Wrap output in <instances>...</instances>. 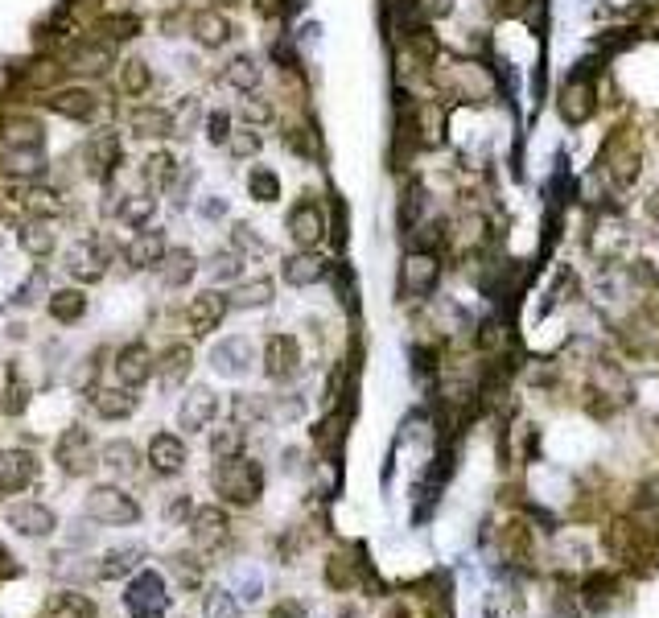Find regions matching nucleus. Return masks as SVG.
<instances>
[{
    "instance_id": "1",
    "label": "nucleus",
    "mask_w": 659,
    "mask_h": 618,
    "mask_svg": "<svg viewBox=\"0 0 659 618\" xmlns=\"http://www.w3.org/2000/svg\"><path fill=\"white\" fill-rule=\"evenodd\" d=\"M211 487H215V495H219L223 503H231V507H252V503H260V495H264V470H260V462H252V458H244V454H235V458H223V462L215 466Z\"/></svg>"
},
{
    "instance_id": "2",
    "label": "nucleus",
    "mask_w": 659,
    "mask_h": 618,
    "mask_svg": "<svg viewBox=\"0 0 659 618\" xmlns=\"http://www.w3.org/2000/svg\"><path fill=\"white\" fill-rule=\"evenodd\" d=\"M83 507H87V520L108 524V528H124V524L141 520V503H136L128 491H120V487H91Z\"/></svg>"
},
{
    "instance_id": "3",
    "label": "nucleus",
    "mask_w": 659,
    "mask_h": 618,
    "mask_svg": "<svg viewBox=\"0 0 659 618\" xmlns=\"http://www.w3.org/2000/svg\"><path fill=\"white\" fill-rule=\"evenodd\" d=\"M124 606L132 618H157L169 610V590H165V577L153 573V569H141L132 581H128V590H124Z\"/></svg>"
},
{
    "instance_id": "4",
    "label": "nucleus",
    "mask_w": 659,
    "mask_h": 618,
    "mask_svg": "<svg viewBox=\"0 0 659 618\" xmlns=\"http://www.w3.org/2000/svg\"><path fill=\"white\" fill-rule=\"evenodd\" d=\"M602 174L618 186V190H627V186H635V178H639V165H643V157H639V145L635 141H627L622 132H614L610 141H606V149H602Z\"/></svg>"
},
{
    "instance_id": "5",
    "label": "nucleus",
    "mask_w": 659,
    "mask_h": 618,
    "mask_svg": "<svg viewBox=\"0 0 659 618\" xmlns=\"http://www.w3.org/2000/svg\"><path fill=\"white\" fill-rule=\"evenodd\" d=\"M54 462H58L62 474H71V478L91 474L95 470V441H91V433L79 429V425H71V429L58 437V445H54Z\"/></svg>"
},
{
    "instance_id": "6",
    "label": "nucleus",
    "mask_w": 659,
    "mask_h": 618,
    "mask_svg": "<svg viewBox=\"0 0 659 618\" xmlns=\"http://www.w3.org/2000/svg\"><path fill=\"white\" fill-rule=\"evenodd\" d=\"M108 264H112V244H108V239H103V235L83 239V244H75V248H71V256H66V272H71L75 281H87V285L103 281V272H108Z\"/></svg>"
},
{
    "instance_id": "7",
    "label": "nucleus",
    "mask_w": 659,
    "mask_h": 618,
    "mask_svg": "<svg viewBox=\"0 0 659 618\" xmlns=\"http://www.w3.org/2000/svg\"><path fill=\"white\" fill-rule=\"evenodd\" d=\"M437 277H441L437 252L416 248V252H408L404 264H400V293H404V297H429V293L437 289Z\"/></svg>"
},
{
    "instance_id": "8",
    "label": "nucleus",
    "mask_w": 659,
    "mask_h": 618,
    "mask_svg": "<svg viewBox=\"0 0 659 618\" xmlns=\"http://www.w3.org/2000/svg\"><path fill=\"white\" fill-rule=\"evenodd\" d=\"M289 235L301 252H314L326 239V211H322L318 198H301L289 211Z\"/></svg>"
},
{
    "instance_id": "9",
    "label": "nucleus",
    "mask_w": 659,
    "mask_h": 618,
    "mask_svg": "<svg viewBox=\"0 0 659 618\" xmlns=\"http://www.w3.org/2000/svg\"><path fill=\"white\" fill-rule=\"evenodd\" d=\"M445 83H449V91L470 99V103H482V99L495 95V79H491V71L482 62H454V66H449V75H445Z\"/></svg>"
},
{
    "instance_id": "10",
    "label": "nucleus",
    "mask_w": 659,
    "mask_h": 618,
    "mask_svg": "<svg viewBox=\"0 0 659 618\" xmlns=\"http://www.w3.org/2000/svg\"><path fill=\"white\" fill-rule=\"evenodd\" d=\"M33 478H38V454L33 450H0V499L33 487Z\"/></svg>"
},
{
    "instance_id": "11",
    "label": "nucleus",
    "mask_w": 659,
    "mask_h": 618,
    "mask_svg": "<svg viewBox=\"0 0 659 618\" xmlns=\"http://www.w3.org/2000/svg\"><path fill=\"white\" fill-rule=\"evenodd\" d=\"M301 367V347L293 334H272L264 342V375L268 380H289Z\"/></svg>"
},
{
    "instance_id": "12",
    "label": "nucleus",
    "mask_w": 659,
    "mask_h": 618,
    "mask_svg": "<svg viewBox=\"0 0 659 618\" xmlns=\"http://www.w3.org/2000/svg\"><path fill=\"white\" fill-rule=\"evenodd\" d=\"M227 297L223 293H215V289H206V293H198L190 305H186V326L198 334V338H206L211 330H219V322L227 318Z\"/></svg>"
},
{
    "instance_id": "13",
    "label": "nucleus",
    "mask_w": 659,
    "mask_h": 618,
    "mask_svg": "<svg viewBox=\"0 0 659 618\" xmlns=\"http://www.w3.org/2000/svg\"><path fill=\"white\" fill-rule=\"evenodd\" d=\"M231 540V515L215 503V507H198L194 511V544L202 553H215L219 544Z\"/></svg>"
},
{
    "instance_id": "14",
    "label": "nucleus",
    "mask_w": 659,
    "mask_h": 618,
    "mask_svg": "<svg viewBox=\"0 0 659 618\" xmlns=\"http://www.w3.org/2000/svg\"><path fill=\"white\" fill-rule=\"evenodd\" d=\"M219 417V396L211 388H190L182 408H178V421L186 433H202V429H211V421Z\"/></svg>"
},
{
    "instance_id": "15",
    "label": "nucleus",
    "mask_w": 659,
    "mask_h": 618,
    "mask_svg": "<svg viewBox=\"0 0 659 618\" xmlns=\"http://www.w3.org/2000/svg\"><path fill=\"white\" fill-rule=\"evenodd\" d=\"M557 108H561V116H565L569 124H585L589 116H594V83H589L585 71H577V75L565 83V91H561V99H557Z\"/></svg>"
},
{
    "instance_id": "16",
    "label": "nucleus",
    "mask_w": 659,
    "mask_h": 618,
    "mask_svg": "<svg viewBox=\"0 0 659 618\" xmlns=\"http://www.w3.org/2000/svg\"><path fill=\"white\" fill-rule=\"evenodd\" d=\"M112 367H116V380L124 388H141V384L153 380V355H149L145 342H128V347L116 355Z\"/></svg>"
},
{
    "instance_id": "17",
    "label": "nucleus",
    "mask_w": 659,
    "mask_h": 618,
    "mask_svg": "<svg viewBox=\"0 0 659 618\" xmlns=\"http://www.w3.org/2000/svg\"><path fill=\"white\" fill-rule=\"evenodd\" d=\"M149 466L153 474L161 478H173V474H182L186 470V441L178 433H157L149 441Z\"/></svg>"
},
{
    "instance_id": "18",
    "label": "nucleus",
    "mask_w": 659,
    "mask_h": 618,
    "mask_svg": "<svg viewBox=\"0 0 659 618\" xmlns=\"http://www.w3.org/2000/svg\"><path fill=\"white\" fill-rule=\"evenodd\" d=\"M83 157H87L91 178H112V169L124 157V145H120L116 132H95L91 141H87V149H83Z\"/></svg>"
},
{
    "instance_id": "19",
    "label": "nucleus",
    "mask_w": 659,
    "mask_h": 618,
    "mask_svg": "<svg viewBox=\"0 0 659 618\" xmlns=\"http://www.w3.org/2000/svg\"><path fill=\"white\" fill-rule=\"evenodd\" d=\"M46 108L58 112V116H66V120H95L99 99L87 87H58V91H50Z\"/></svg>"
},
{
    "instance_id": "20",
    "label": "nucleus",
    "mask_w": 659,
    "mask_h": 618,
    "mask_svg": "<svg viewBox=\"0 0 659 618\" xmlns=\"http://www.w3.org/2000/svg\"><path fill=\"white\" fill-rule=\"evenodd\" d=\"M9 524H13L21 536H50V532L58 528V515H54L46 503L25 499V503H13V507H9Z\"/></svg>"
},
{
    "instance_id": "21",
    "label": "nucleus",
    "mask_w": 659,
    "mask_h": 618,
    "mask_svg": "<svg viewBox=\"0 0 659 618\" xmlns=\"http://www.w3.org/2000/svg\"><path fill=\"white\" fill-rule=\"evenodd\" d=\"M165 252H169L165 231H157V227H141L132 244L124 248V260H128V268H157V260H161Z\"/></svg>"
},
{
    "instance_id": "22",
    "label": "nucleus",
    "mask_w": 659,
    "mask_h": 618,
    "mask_svg": "<svg viewBox=\"0 0 659 618\" xmlns=\"http://www.w3.org/2000/svg\"><path fill=\"white\" fill-rule=\"evenodd\" d=\"M190 33H194V42L198 46H206V50H219V46H227L231 42V21L219 13V9H202V13H194L190 17Z\"/></svg>"
},
{
    "instance_id": "23",
    "label": "nucleus",
    "mask_w": 659,
    "mask_h": 618,
    "mask_svg": "<svg viewBox=\"0 0 659 618\" xmlns=\"http://www.w3.org/2000/svg\"><path fill=\"white\" fill-rule=\"evenodd\" d=\"M198 272V260L190 248H169L161 260H157V277L165 289H186V281Z\"/></svg>"
},
{
    "instance_id": "24",
    "label": "nucleus",
    "mask_w": 659,
    "mask_h": 618,
    "mask_svg": "<svg viewBox=\"0 0 659 618\" xmlns=\"http://www.w3.org/2000/svg\"><path fill=\"white\" fill-rule=\"evenodd\" d=\"M116 62V46L103 38H87L83 46L71 50V71H87V75H103Z\"/></svg>"
},
{
    "instance_id": "25",
    "label": "nucleus",
    "mask_w": 659,
    "mask_h": 618,
    "mask_svg": "<svg viewBox=\"0 0 659 618\" xmlns=\"http://www.w3.org/2000/svg\"><path fill=\"white\" fill-rule=\"evenodd\" d=\"M91 408H95V417L103 421H124L136 412V396L132 388H95L91 392Z\"/></svg>"
},
{
    "instance_id": "26",
    "label": "nucleus",
    "mask_w": 659,
    "mask_h": 618,
    "mask_svg": "<svg viewBox=\"0 0 659 618\" xmlns=\"http://www.w3.org/2000/svg\"><path fill=\"white\" fill-rule=\"evenodd\" d=\"M141 561H145V548H141V544L108 548V553H103V561H99V577H103V581H120V577H128L132 569H141Z\"/></svg>"
},
{
    "instance_id": "27",
    "label": "nucleus",
    "mask_w": 659,
    "mask_h": 618,
    "mask_svg": "<svg viewBox=\"0 0 659 618\" xmlns=\"http://www.w3.org/2000/svg\"><path fill=\"white\" fill-rule=\"evenodd\" d=\"M211 359H215V371L223 375H244L252 363V338H223Z\"/></svg>"
},
{
    "instance_id": "28",
    "label": "nucleus",
    "mask_w": 659,
    "mask_h": 618,
    "mask_svg": "<svg viewBox=\"0 0 659 618\" xmlns=\"http://www.w3.org/2000/svg\"><path fill=\"white\" fill-rule=\"evenodd\" d=\"M281 272H285V281H289V285L305 289V285H318V281L326 277V260H322L318 252H297V256L285 260Z\"/></svg>"
},
{
    "instance_id": "29",
    "label": "nucleus",
    "mask_w": 659,
    "mask_h": 618,
    "mask_svg": "<svg viewBox=\"0 0 659 618\" xmlns=\"http://www.w3.org/2000/svg\"><path fill=\"white\" fill-rule=\"evenodd\" d=\"M21 211L29 219H54V215H62V194L54 186H25L21 190Z\"/></svg>"
},
{
    "instance_id": "30",
    "label": "nucleus",
    "mask_w": 659,
    "mask_h": 618,
    "mask_svg": "<svg viewBox=\"0 0 659 618\" xmlns=\"http://www.w3.org/2000/svg\"><path fill=\"white\" fill-rule=\"evenodd\" d=\"M190 363H194V355H190L186 342H173V347L161 351V359H153V371L161 375L165 384H182L190 375Z\"/></svg>"
},
{
    "instance_id": "31",
    "label": "nucleus",
    "mask_w": 659,
    "mask_h": 618,
    "mask_svg": "<svg viewBox=\"0 0 659 618\" xmlns=\"http://www.w3.org/2000/svg\"><path fill=\"white\" fill-rule=\"evenodd\" d=\"M0 169L9 178H38L46 169L42 149H0Z\"/></svg>"
},
{
    "instance_id": "32",
    "label": "nucleus",
    "mask_w": 659,
    "mask_h": 618,
    "mask_svg": "<svg viewBox=\"0 0 659 618\" xmlns=\"http://www.w3.org/2000/svg\"><path fill=\"white\" fill-rule=\"evenodd\" d=\"M99 462L108 466L112 474H120V478H132L136 470H141V454H136L132 441H108L99 450Z\"/></svg>"
},
{
    "instance_id": "33",
    "label": "nucleus",
    "mask_w": 659,
    "mask_h": 618,
    "mask_svg": "<svg viewBox=\"0 0 659 618\" xmlns=\"http://www.w3.org/2000/svg\"><path fill=\"white\" fill-rule=\"evenodd\" d=\"M223 83L235 87V91H256L260 87V62L252 54H235L227 66H223Z\"/></svg>"
},
{
    "instance_id": "34",
    "label": "nucleus",
    "mask_w": 659,
    "mask_h": 618,
    "mask_svg": "<svg viewBox=\"0 0 659 618\" xmlns=\"http://www.w3.org/2000/svg\"><path fill=\"white\" fill-rule=\"evenodd\" d=\"M83 314H87V293H79V289H58V293H50V318H54V322L75 326Z\"/></svg>"
},
{
    "instance_id": "35",
    "label": "nucleus",
    "mask_w": 659,
    "mask_h": 618,
    "mask_svg": "<svg viewBox=\"0 0 659 618\" xmlns=\"http://www.w3.org/2000/svg\"><path fill=\"white\" fill-rule=\"evenodd\" d=\"M272 293H276V285H272L268 277H256V281L235 285L231 297H227V305H231V309H264V305L272 301Z\"/></svg>"
},
{
    "instance_id": "36",
    "label": "nucleus",
    "mask_w": 659,
    "mask_h": 618,
    "mask_svg": "<svg viewBox=\"0 0 659 618\" xmlns=\"http://www.w3.org/2000/svg\"><path fill=\"white\" fill-rule=\"evenodd\" d=\"M95 614H99L95 602L75 594V590H62V594H54L46 602V618H95Z\"/></svg>"
},
{
    "instance_id": "37",
    "label": "nucleus",
    "mask_w": 659,
    "mask_h": 618,
    "mask_svg": "<svg viewBox=\"0 0 659 618\" xmlns=\"http://www.w3.org/2000/svg\"><path fill=\"white\" fill-rule=\"evenodd\" d=\"M153 211H157V198H153V194H128V198L120 202L116 219H120L124 227H132V231H141V227L153 223Z\"/></svg>"
},
{
    "instance_id": "38",
    "label": "nucleus",
    "mask_w": 659,
    "mask_h": 618,
    "mask_svg": "<svg viewBox=\"0 0 659 618\" xmlns=\"http://www.w3.org/2000/svg\"><path fill=\"white\" fill-rule=\"evenodd\" d=\"M141 178L153 186V190H165L178 182V157L173 153H149L145 165H141Z\"/></svg>"
},
{
    "instance_id": "39",
    "label": "nucleus",
    "mask_w": 659,
    "mask_h": 618,
    "mask_svg": "<svg viewBox=\"0 0 659 618\" xmlns=\"http://www.w3.org/2000/svg\"><path fill=\"white\" fill-rule=\"evenodd\" d=\"M0 149H42V124L38 120H13L0 132Z\"/></svg>"
},
{
    "instance_id": "40",
    "label": "nucleus",
    "mask_w": 659,
    "mask_h": 618,
    "mask_svg": "<svg viewBox=\"0 0 659 618\" xmlns=\"http://www.w3.org/2000/svg\"><path fill=\"white\" fill-rule=\"evenodd\" d=\"M132 128H136V136H173L178 132V124H173V116L165 108H136Z\"/></svg>"
},
{
    "instance_id": "41",
    "label": "nucleus",
    "mask_w": 659,
    "mask_h": 618,
    "mask_svg": "<svg viewBox=\"0 0 659 618\" xmlns=\"http://www.w3.org/2000/svg\"><path fill=\"white\" fill-rule=\"evenodd\" d=\"M17 239H21V248H25L29 256H50V252H54V231L46 227V219H29V223L17 231Z\"/></svg>"
},
{
    "instance_id": "42",
    "label": "nucleus",
    "mask_w": 659,
    "mask_h": 618,
    "mask_svg": "<svg viewBox=\"0 0 659 618\" xmlns=\"http://www.w3.org/2000/svg\"><path fill=\"white\" fill-rule=\"evenodd\" d=\"M231 412H235V425H244V421H252V425H264V421L272 417V404H268L264 396L239 392V396L231 400Z\"/></svg>"
},
{
    "instance_id": "43",
    "label": "nucleus",
    "mask_w": 659,
    "mask_h": 618,
    "mask_svg": "<svg viewBox=\"0 0 659 618\" xmlns=\"http://www.w3.org/2000/svg\"><path fill=\"white\" fill-rule=\"evenodd\" d=\"M149 87H153V75H149V66L141 58H132V62L120 66V91L124 95H145Z\"/></svg>"
},
{
    "instance_id": "44",
    "label": "nucleus",
    "mask_w": 659,
    "mask_h": 618,
    "mask_svg": "<svg viewBox=\"0 0 659 618\" xmlns=\"http://www.w3.org/2000/svg\"><path fill=\"white\" fill-rule=\"evenodd\" d=\"M211 454L223 462V458H235V454H244V425H227L211 437Z\"/></svg>"
},
{
    "instance_id": "45",
    "label": "nucleus",
    "mask_w": 659,
    "mask_h": 618,
    "mask_svg": "<svg viewBox=\"0 0 659 618\" xmlns=\"http://www.w3.org/2000/svg\"><path fill=\"white\" fill-rule=\"evenodd\" d=\"M248 190H252V198H260V202H276V198H281V178H276L272 169L256 165L252 174H248Z\"/></svg>"
},
{
    "instance_id": "46",
    "label": "nucleus",
    "mask_w": 659,
    "mask_h": 618,
    "mask_svg": "<svg viewBox=\"0 0 659 618\" xmlns=\"http://www.w3.org/2000/svg\"><path fill=\"white\" fill-rule=\"evenodd\" d=\"M326 581H330V586L334 590H351L355 586V565H351V557H330L326 561Z\"/></svg>"
},
{
    "instance_id": "47",
    "label": "nucleus",
    "mask_w": 659,
    "mask_h": 618,
    "mask_svg": "<svg viewBox=\"0 0 659 618\" xmlns=\"http://www.w3.org/2000/svg\"><path fill=\"white\" fill-rule=\"evenodd\" d=\"M342 425H346V412H334V417H326L314 433V441L322 445V450H338V441H342Z\"/></svg>"
},
{
    "instance_id": "48",
    "label": "nucleus",
    "mask_w": 659,
    "mask_h": 618,
    "mask_svg": "<svg viewBox=\"0 0 659 618\" xmlns=\"http://www.w3.org/2000/svg\"><path fill=\"white\" fill-rule=\"evenodd\" d=\"M227 149H231V157H256L260 153V132L256 128H244V132H231V141H227Z\"/></svg>"
},
{
    "instance_id": "49",
    "label": "nucleus",
    "mask_w": 659,
    "mask_h": 618,
    "mask_svg": "<svg viewBox=\"0 0 659 618\" xmlns=\"http://www.w3.org/2000/svg\"><path fill=\"white\" fill-rule=\"evenodd\" d=\"M239 120H248V124H268V120H272V103L248 91V99L239 103Z\"/></svg>"
},
{
    "instance_id": "50",
    "label": "nucleus",
    "mask_w": 659,
    "mask_h": 618,
    "mask_svg": "<svg viewBox=\"0 0 659 618\" xmlns=\"http://www.w3.org/2000/svg\"><path fill=\"white\" fill-rule=\"evenodd\" d=\"M206 618H239V606L231 598V590H215L211 602H206Z\"/></svg>"
},
{
    "instance_id": "51",
    "label": "nucleus",
    "mask_w": 659,
    "mask_h": 618,
    "mask_svg": "<svg viewBox=\"0 0 659 618\" xmlns=\"http://www.w3.org/2000/svg\"><path fill=\"white\" fill-rule=\"evenodd\" d=\"M211 277H215V281H235V277H239V256H235V252H215Z\"/></svg>"
},
{
    "instance_id": "52",
    "label": "nucleus",
    "mask_w": 659,
    "mask_h": 618,
    "mask_svg": "<svg viewBox=\"0 0 659 618\" xmlns=\"http://www.w3.org/2000/svg\"><path fill=\"white\" fill-rule=\"evenodd\" d=\"M206 136H211V145H227L231 141V116L227 112H211V116H206Z\"/></svg>"
},
{
    "instance_id": "53",
    "label": "nucleus",
    "mask_w": 659,
    "mask_h": 618,
    "mask_svg": "<svg viewBox=\"0 0 659 618\" xmlns=\"http://www.w3.org/2000/svg\"><path fill=\"white\" fill-rule=\"evenodd\" d=\"M235 248L256 252V256H264V252H268V244H264L260 235H252V227H248V223H235Z\"/></svg>"
},
{
    "instance_id": "54",
    "label": "nucleus",
    "mask_w": 659,
    "mask_h": 618,
    "mask_svg": "<svg viewBox=\"0 0 659 618\" xmlns=\"http://www.w3.org/2000/svg\"><path fill=\"white\" fill-rule=\"evenodd\" d=\"M173 573H178V581H182V586H198V581H202L198 557H173Z\"/></svg>"
},
{
    "instance_id": "55",
    "label": "nucleus",
    "mask_w": 659,
    "mask_h": 618,
    "mask_svg": "<svg viewBox=\"0 0 659 618\" xmlns=\"http://www.w3.org/2000/svg\"><path fill=\"white\" fill-rule=\"evenodd\" d=\"M38 293H46V272H42V268L33 272V277H29L25 285H21L17 301H21V305H33V301H38ZM46 297H50V293H46Z\"/></svg>"
},
{
    "instance_id": "56",
    "label": "nucleus",
    "mask_w": 659,
    "mask_h": 618,
    "mask_svg": "<svg viewBox=\"0 0 659 618\" xmlns=\"http://www.w3.org/2000/svg\"><path fill=\"white\" fill-rule=\"evenodd\" d=\"M25 404H29V388L17 380V375H9V400H5V408L9 412H21Z\"/></svg>"
},
{
    "instance_id": "57",
    "label": "nucleus",
    "mask_w": 659,
    "mask_h": 618,
    "mask_svg": "<svg viewBox=\"0 0 659 618\" xmlns=\"http://www.w3.org/2000/svg\"><path fill=\"white\" fill-rule=\"evenodd\" d=\"M165 515H169V524H178V520H186V515H194V507H190V499H186V495H178V499H169Z\"/></svg>"
},
{
    "instance_id": "58",
    "label": "nucleus",
    "mask_w": 659,
    "mask_h": 618,
    "mask_svg": "<svg viewBox=\"0 0 659 618\" xmlns=\"http://www.w3.org/2000/svg\"><path fill=\"white\" fill-rule=\"evenodd\" d=\"M268 618H305V606H301L297 598H289V602H276Z\"/></svg>"
},
{
    "instance_id": "59",
    "label": "nucleus",
    "mask_w": 659,
    "mask_h": 618,
    "mask_svg": "<svg viewBox=\"0 0 659 618\" xmlns=\"http://www.w3.org/2000/svg\"><path fill=\"white\" fill-rule=\"evenodd\" d=\"M416 9H421L425 17H445L449 9H454V0H416Z\"/></svg>"
},
{
    "instance_id": "60",
    "label": "nucleus",
    "mask_w": 659,
    "mask_h": 618,
    "mask_svg": "<svg viewBox=\"0 0 659 618\" xmlns=\"http://www.w3.org/2000/svg\"><path fill=\"white\" fill-rule=\"evenodd\" d=\"M9 561H13V557H9V548L0 544V577H13V573H17V565H9Z\"/></svg>"
},
{
    "instance_id": "61",
    "label": "nucleus",
    "mask_w": 659,
    "mask_h": 618,
    "mask_svg": "<svg viewBox=\"0 0 659 618\" xmlns=\"http://www.w3.org/2000/svg\"><path fill=\"white\" fill-rule=\"evenodd\" d=\"M647 215H651V219H659V190L647 198Z\"/></svg>"
},
{
    "instance_id": "62",
    "label": "nucleus",
    "mask_w": 659,
    "mask_h": 618,
    "mask_svg": "<svg viewBox=\"0 0 659 618\" xmlns=\"http://www.w3.org/2000/svg\"><path fill=\"white\" fill-rule=\"evenodd\" d=\"M507 5H511V9H515V5H524V0H507Z\"/></svg>"
},
{
    "instance_id": "63",
    "label": "nucleus",
    "mask_w": 659,
    "mask_h": 618,
    "mask_svg": "<svg viewBox=\"0 0 659 618\" xmlns=\"http://www.w3.org/2000/svg\"><path fill=\"white\" fill-rule=\"evenodd\" d=\"M0 408H5V404H0Z\"/></svg>"
}]
</instances>
